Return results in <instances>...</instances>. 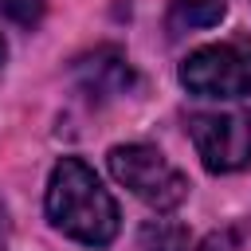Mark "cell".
Masks as SVG:
<instances>
[{
    "label": "cell",
    "mask_w": 251,
    "mask_h": 251,
    "mask_svg": "<svg viewBox=\"0 0 251 251\" xmlns=\"http://www.w3.org/2000/svg\"><path fill=\"white\" fill-rule=\"evenodd\" d=\"M224 16H227L224 0H173L165 12V27H169V35H184V31L216 27Z\"/></svg>",
    "instance_id": "obj_6"
},
{
    "label": "cell",
    "mask_w": 251,
    "mask_h": 251,
    "mask_svg": "<svg viewBox=\"0 0 251 251\" xmlns=\"http://www.w3.org/2000/svg\"><path fill=\"white\" fill-rule=\"evenodd\" d=\"M4 59H8V47H4V35H0V67H4Z\"/></svg>",
    "instance_id": "obj_10"
},
{
    "label": "cell",
    "mask_w": 251,
    "mask_h": 251,
    "mask_svg": "<svg viewBox=\"0 0 251 251\" xmlns=\"http://www.w3.org/2000/svg\"><path fill=\"white\" fill-rule=\"evenodd\" d=\"M180 82L196 98H247L251 94V35H231L188 51L180 63Z\"/></svg>",
    "instance_id": "obj_3"
},
{
    "label": "cell",
    "mask_w": 251,
    "mask_h": 251,
    "mask_svg": "<svg viewBox=\"0 0 251 251\" xmlns=\"http://www.w3.org/2000/svg\"><path fill=\"white\" fill-rule=\"evenodd\" d=\"M8 247V212H4V204H0V251Z\"/></svg>",
    "instance_id": "obj_9"
},
{
    "label": "cell",
    "mask_w": 251,
    "mask_h": 251,
    "mask_svg": "<svg viewBox=\"0 0 251 251\" xmlns=\"http://www.w3.org/2000/svg\"><path fill=\"white\" fill-rule=\"evenodd\" d=\"M137 251H192V235L176 220H145L137 231Z\"/></svg>",
    "instance_id": "obj_7"
},
{
    "label": "cell",
    "mask_w": 251,
    "mask_h": 251,
    "mask_svg": "<svg viewBox=\"0 0 251 251\" xmlns=\"http://www.w3.org/2000/svg\"><path fill=\"white\" fill-rule=\"evenodd\" d=\"M47 220L75 243L86 247H110L122 216L114 196L102 188V180L94 176V169L78 157H63L51 169L47 180Z\"/></svg>",
    "instance_id": "obj_1"
},
{
    "label": "cell",
    "mask_w": 251,
    "mask_h": 251,
    "mask_svg": "<svg viewBox=\"0 0 251 251\" xmlns=\"http://www.w3.org/2000/svg\"><path fill=\"white\" fill-rule=\"evenodd\" d=\"M75 78L90 98H114V94H126L133 86V67L126 63L122 51L98 47L94 55H82L75 63Z\"/></svg>",
    "instance_id": "obj_5"
},
{
    "label": "cell",
    "mask_w": 251,
    "mask_h": 251,
    "mask_svg": "<svg viewBox=\"0 0 251 251\" xmlns=\"http://www.w3.org/2000/svg\"><path fill=\"white\" fill-rule=\"evenodd\" d=\"M188 137L208 173H239L251 165V110H200L188 118Z\"/></svg>",
    "instance_id": "obj_4"
},
{
    "label": "cell",
    "mask_w": 251,
    "mask_h": 251,
    "mask_svg": "<svg viewBox=\"0 0 251 251\" xmlns=\"http://www.w3.org/2000/svg\"><path fill=\"white\" fill-rule=\"evenodd\" d=\"M204 251H235V235H231V231H224V235H212V239L204 243Z\"/></svg>",
    "instance_id": "obj_8"
},
{
    "label": "cell",
    "mask_w": 251,
    "mask_h": 251,
    "mask_svg": "<svg viewBox=\"0 0 251 251\" xmlns=\"http://www.w3.org/2000/svg\"><path fill=\"white\" fill-rule=\"evenodd\" d=\"M110 173L118 184H126L141 204L153 212H173L188 200V176L157 149L145 141H126L110 149Z\"/></svg>",
    "instance_id": "obj_2"
}]
</instances>
